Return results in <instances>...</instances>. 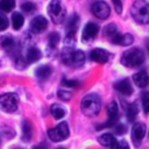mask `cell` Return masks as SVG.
<instances>
[{"instance_id": "obj_22", "label": "cell", "mask_w": 149, "mask_h": 149, "mask_svg": "<svg viewBox=\"0 0 149 149\" xmlns=\"http://www.w3.org/2000/svg\"><path fill=\"white\" fill-rule=\"evenodd\" d=\"M78 24H79V17L77 14H72L71 17L68 20V23H66V30L68 33H76L77 28H78Z\"/></svg>"}, {"instance_id": "obj_32", "label": "cell", "mask_w": 149, "mask_h": 149, "mask_svg": "<svg viewBox=\"0 0 149 149\" xmlns=\"http://www.w3.org/2000/svg\"><path fill=\"white\" fill-rule=\"evenodd\" d=\"M21 8H22V10L23 12H26V13H31V12H34L35 10V3H33V2H30V1H28V2H24V3H22V6H21Z\"/></svg>"}, {"instance_id": "obj_5", "label": "cell", "mask_w": 149, "mask_h": 149, "mask_svg": "<svg viewBox=\"0 0 149 149\" xmlns=\"http://www.w3.org/2000/svg\"><path fill=\"white\" fill-rule=\"evenodd\" d=\"M48 14L55 24H61L66 15V9L62 0H50L48 5Z\"/></svg>"}, {"instance_id": "obj_15", "label": "cell", "mask_w": 149, "mask_h": 149, "mask_svg": "<svg viewBox=\"0 0 149 149\" xmlns=\"http://www.w3.org/2000/svg\"><path fill=\"white\" fill-rule=\"evenodd\" d=\"M98 141L101 146H104L106 148H109V149H115L116 146H118V142H119L112 134H108V133L100 135L98 137Z\"/></svg>"}, {"instance_id": "obj_6", "label": "cell", "mask_w": 149, "mask_h": 149, "mask_svg": "<svg viewBox=\"0 0 149 149\" xmlns=\"http://www.w3.org/2000/svg\"><path fill=\"white\" fill-rule=\"evenodd\" d=\"M69 134H70L69 126H68V123L65 121L58 123L55 128H50L48 130V136L54 142H61V141L68 139Z\"/></svg>"}, {"instance_id": "obj_20", "label": "cell", "mask_w": 149, "mask_h": 149, "mask_svg": "<svg viewBox=\"0 0 149 149\" xmlns=\"http://www.w3.org/2000/svg\"><path fill=\"white\" fill-rule=\"evenodd\" d=\"M51 72H52V69H51L49 65H41V66H38V68L36 69L35 74H36V77H37L38 79L45 80V79H48V78L50 77Z\"/></svg>"}, {"instance_id": "obj_18", "label": "cell", "mask_w": 149, "mask_h": 149, "mask_svg": "<svg viewBox=\"0 0 149 149\" xmlns=\"http://www.w3.org/2000/svg\"><path fill=\"white\" fill-rule=\"evenodd\" d=\"M0 44H1V47L6 50V51H13L14 50V48H15V41H14V38L12 37V36H9V35H3V36H1L0 37Z\"/></svg>"}, {"instance_id": "obj_41", "label": "cell", "mask_w": 149, "mask_h": 149, "mask_svg": "<svg viewBox=\"0 0 149 149\" xmlns=\"http://www.w3.org/2000/svg\"><path fill=\"white\" fill-rule=\"evenodd\" d=\"M58 149H64V148H58Z\"/></svg>"}, {"instance_id": "obj_17", "label": "cell", "mask_w": 149, "mask_h": 149, "mask_svg": "<svg viewBox=\"0 0 149 149\" xmlns=\"http://www.w3.org/2000/svg\"><path fill=\"white\" fill-rule=\"evenodd\" d=\"M133 80L135 83L136 86L139 87H146L149 85V74L146 72V71H140V72H136L134 76H133Z\"/></svg>"}, {"instance_id": "obj_34", "label": "cell", "mask_w": 149, "mask_h": 149, "mask_svg": "<svg viewBox=\"0 0 149 149\" xmlns=\"http://www.w3.org/2000/svg\"><path fill=\"white\" fill-rule=\"evenodd\" d=\"M142 107L144 113H149V92H147L142 98Z\"/></svg>"}, {"instance_id": "obj_31", "label": "cell", "mask_w": 149, "mask_h": 149, "mask_svg": "<svg viewBox=\"0 0 149 149\" xmlns=\"http://www.w3.org/2000/svg\"><path fill=\"white\" fill-rule=\"evenodd\" d=\"M65 43H66V47L72 48L73 43H76V33H68L65 37Z\"/></svg>"}, {"instance_id": "obj_19", "label": "cell", "mask_w": 149, "mask_h": 149, "mask_svg": "<svg viewBox=\"0 0 149 149\" xmlns=\"http://www.w3.org/2000/svg\"><path fill=\"white\" fill-rule=\"evenodd\" d=\"M42 54L40 51V49L35 48V47H30L28 48L27 50V55H26V61L28 63H34V62H37L40 58H41Z\"/></svg>"}, {"instance_id": "obj_40", "label": "cell", "mask_w": 149, "mask_h": 149, "mask_svg": "<svg viewBox=\"0 0 149 149\" xmlns=\"http://www.w3.org/2000/svg\"><path fill=\"white\" fill-rule=\"evenodd\" d=\"M14 149H22V148H14Z\"/></svg>"}, {"instance_id": "obj_8", "label": "cell", "mask_w": 149, "mask_h": 149, "mask_svg": "<svg viewBox=\"0 0 149 149\" xmlns=\"http://www.w3.org/2000/svg\"><path fill=\"white\" fill-rule=\"evenodd\" d=\"M107 115H108V119L105 123L100 125V126H97V129H102V128H107V127H114L118 122V119H119V107H118V104L115 101H111L107 106Z\"/></svg>"}, {"instance_id": "obj_33", "label": "cell", "mask_w": 149, "mask_h": 149, "mask_svg": "<svg viewBox=\"0 0 149 149\" xmlns=\"http://www.w3.org/2000/svg\"><path fill=\"white\" fill-rule=\"evenodd\" d=\"M7 27H8V19L3 13L0 12V31L7 29Z\"/></svg>"}, {"instance_id": "obj_14", "label": "cell", "mask_w": 149, "mask_h": 149, "mask_svg": "<svg viewBox=\"0 0 149 149\" xmlns=\"http://www.w3.org/2000/svg\"><path fill=\"white\" fill-rule=\"evenodd\" d=\"M114 88L123 95H130L133 93V86L127 78L118 80L116 83H114Z\"/></svg>"}, {"instance_id": "obj_16", "label": "cell", "mask_w": 149, "mask_h": 149, "mask_svg": "<svg viewBox=\"0 0 149 149\" xmlns=\"http://www.w3.org/2000/svg\"><path fill=\"white\" fill-rule=\"evenodd\" d=\"M134 38L130 34H119L116 33L112 38H111V42L114 43V44H119V45H130L133 43Z\"/></svg>"}, {"instance_id": "obj_4", "label": "cell", "mask_w": 149, "mask_h": 149, "mask_svg": "<svg viewBox=\"0 0 149 149\" xmlns=\"http://www.w3.org/2000/svg\"><path fill=\"white\" fill-rule=\"evenodd\" d=\"M144 62V54L139 48H133L123 52L121 57V63L127 68H136L140 66Z\"/></svg>"}, {"instance_id": "obj_9", "label": "cell", "mask_w": 149, "mask_h": 149, "mask_svg": "<svg viewBox=\"0 0 149 149\" xmlns=\"http://www.w3.org/2000/svg\"><path fill=\"white\" fill-rule=\"evenodd\" d=\"M91 12H92V14L95 17H98L100 20H105V19H107L109 16L111 9H109V6L105 1L98 0V1H95V2L92 3Z\"/></svg>"}, {"instance_id": "obj_23", "label": "cell", "mask_w": 149, "mask_h": 149, "mask_svg": "<svg viewBox=\"0 0 149 149\" xmlns=\"http://www.w3.org/2000/svg\"><path fill=\"white\" fill-rule=\"evenodd\" d=\"M31 135H33L31 123L28 120H24L23 125H22V140L27 142V141H29L31 139Z\"/></svg>"}, {"instance_id": "obj_2", "label": "cell", "mask_w": 149, "mask_h": 149, "mask_svg": "<svg viewBox=\"0 0 149 149\" xmlns=\"http://www.w3.org/2000/svg\"><path fill=\"white\" fill-rule=\"evenodd\" d=\"M62 62L69 66H81L85 62V54L81 50H74L73 48L65 47L61 52Z\"/></svg>"}, {"instance_id": "obj_35", "label": "cell", "mask_w": 149, "mask_h": 149, "mask_svg": "<svg viewBox=\"0 0 149 149\" xmlns=\"http://www.w3.org/2000/svg\"><path fill=\"white\" fill-rule=\"evenodd\" d=\"M126 132H127V128H126L125 125H122V123H120V125H115V133H116V134L122 135V134H125Z\"/></svg>"}, {"instance_id": "obj_3", "label": "cell", "mask_w": 149, "mask_h": 149, "mask_svg": "<svg viewBox=\"0 0 149 149\" xmlns=\"http://www.w3.org/2000/svg\"><path fill=\"white\" fill-rule=\"evenodd\" d=\"M130 13L133 19L141 24L149 23V3L146 0H136L133 2Z\"/></svg>"}, {"instance_id": "obj_7", "label": "cell", "mask_w": 149, "mask_h": 149, "mask_svg": "<svg viewBox=\"0 0 149 149\" xmlns=\"http://www.w3.org/2000/svg\"><path fill=\"white\" fill-rule=\"evenodd\" d=\"M19 99L14 93H3L0 95V108L3 112L13 113L17 109Z\"/></svg>"}, {"instance_id": "obj_11", "label": "cell", "mask_w": 149, "mask_h": 149, "mask_svg": "<svg viewBox=\"0 0 149 149\" xmlns=\"http://www.w3.org/2000/svg\"><path fill=\"white\" fill-rule=\"evenodd\" d=\"M98 31H99V26L95 24V23H93V22H88L84 27V29H83V34H81L83 42L88 43L92 40H94L95 36H97V34H98Z\"/></svg>"}, {"instance_id": "obj_25", "label": "cell", "mask_w": 149, "mask_h": 149, "mask_svg": "<svg viewBox=\"0 0 149 149\" xmlns=\"http://www.w3.org/2000/svg\"><path fill=\"white\" fill-rule=\"evenodd\" d=\"M116 33H118V28H116L115 23H109V24H107V26L104 28V35H105L106 37H108L109 40H111Z\"/></svg>"}, {"instance_id": "obj_21", "label": "cell", "mask_w": 149, "mask_h": 149, "mask_svg": "<svg viewBox=\"0 0 149 149\" xmlns=\"http://www.w3.org/2000/svg\"><path fill=\"white\" fill-rule=\"evenodd\" d=\"M50 113H51V115H52L55 119H62V118L65 115L66 111L64 109V107H63L62 105H59V104H54V105H51V107H50Z\"/></svg>"}, {"instance_id": "obj_29", "label": "cell", "mask_w": 149, "mask_h": 149, "mask_svg": "<svg viewBox=\"0 0 149 149\" xmlns=\"http://www.w3.org/2000/svg\"><path fill=\"white\" fill-rule=\"evenodd\" d=\"M57 95H58V98H59L61 100H63V101H69V100L71 99V97H72V93H71L70 91H68V90H58Z\"/></svg>"}, {"instance_id": "obj_39", "label": "cell", "mask_w": 149, "mask_h": 149, "mask_svg": "<svg viewBox=\"0 0 149 149\" xmlns=\"http://www.w3.org/2000/svg\"><path fill=\"white\" fill-rule=\"evenodd\" d=\"M147 48H148V50H149V40H148V43H147Z\"/></svg>"}, {"instance_id": "obj_37", "label": "cell", "mask_w": 149, "mask_h": 149, "mask_svg": "<svg viewBox=\"0 0 149 149\" xmlns=\"http://www.w3.org/2000/svg\"><path fill=\"white\" fill-rule=\"evenodd\" d=\"M115 149H129V144L126 140H121L118 142V146Z\"/></svg>"}, {"instance_id": "obj_28", "label": "cell", "mask_w": 149, "mask_h": 149, "mask_svg": "<svg viewBox=\"0 0 149 149\" xmlns=\"http://www.w3.org/2000/svg\"><path fill=\"white\" fill-rule=\"evenodd\" d=\"M59 34L58 33H51L48 36V41H49V47L50 48H56L57 43L59 42Z\"/></svg>"}, {"instance_id": "obj_30", "label": "cell", "mask_w": 149, "mask_h": 149, "mask_svg": "<svg viewBox=\"0 0 149 149\" xmlns=\"http://www.w3.org/2000/svg\"><path fill=\"white\" fill-rule=\"evenodd\" d=\"M62 85L65 86V87H69V88H76L80 84H79L78 80H74V79H63L62 80Z\"/></svg>"}, {"instance_id": "obj_13", "label": "cell", "mask_w": 149, "mask_h": 149, "mask_svg": "<svg viewBox=\"0 0 149 149\" xmlns=\"http://www.w3.org/2000/svg\"><path fill=\"white\" fill-rule=\"evenodd\" d=\"M47 26H48L47 19L42 15H37L30 22V30L35 34H38V33L44 31L47 29Z\"/></svg>"}, {"instance_id": "obj_38", "label": "cell", "mask_w": 149, "mask_h": 149, "mask_svg": "<svg viewBox=\"0 0 149 149\" xmlns=\"http://www.w3.org/2000/svg\"><path fill=\"white\" fill-rule=\"evenodd\" d=\"M36 149H45V148H44V147H37Z\"/></svg>"}, {"instance_id": "obj_24", "label": "cell", "mask_w": 149, "mask_h": 149, "mask_svg": "<svg viewBox=\"0 0 149 149\" xmlns=\"http://www.w3.org/2000/svg\"><path fill=\"white\" fill-rule=\"evenodd\" d=\"M23 22H24V17L22 14L20 13H13L12 15V24H13V28L15 30H19L22 28L23 26Z\"/></svg>"}, {"instance_id": "obj_27", "label": "cell", "mask_w": 149, "mask_h": 149, "mask_svg": "<svg viewBox=\"0 0 149 149\" xmlns=\"http://www.w3.org/2000/svg\"><path fill=\"white\" fill-rule=\"evenodd\" d=\"M15 7V0H0V9L2 12H10Z\"/></svg>"}, {"instance_id": "obj_10", "label": "cell", "mask_w": 149, "mask_h": 149, "mask_svg": "<svg viewBox=\"0 0 149 149\" xmlns=\"http://www.w3.org/2000/svg\"><path fill=\"white\" fill-rule=\"evenodd\" d=\"M146 135V125L142 122H136L132 128V140L135 144V147H139L141 144L142 139Z\"/></svg>"}, {"instance_id": "obj_12", "label": "cell", "mask_w": 149, "mask_h": 149, "mask_svg": "<svg viewBox=\"0 0 149 149\" xmlns=\"http://www.w3.org/2000/svg\"><path fill=\"white\" fill-rule=\"evenodd\" d=\"M111 57H112V55L108 51H106L105 49H101V48H95L90 52V58L93 62H97V63H100V64L107 63L111 59Z\"/></svg>"}, {"instance_id": "obj_1", "label": "cell", "mask_w": 149, "mask_h": 149, "mask_svg": "<svg viewBox=\"0 0 149 149\" xmlns=\"http://www.w3.org/2000/svg\"><path fill=\"white\" fill-rule=\"evenodd\" d=\"M101 108L100 97L95 93L86 94L80 101V109L86 116H95L99 114Z\"/></svg>"}, {"instance_id": "obj_36", "label": "cell", "mask_w": 149, "mask_h": 149, "mask_svg": "<svg viewBox=\"0 0 149 149\" xmlns=\"http://www.w3.org/2000/svg\"><path fill=\"white\" fill-rule=\"evenodd\" d=\"M112 1H113L115 12L118 14H121V12H122V2H121V0H112Z\"/></svg>"}, {"instance_id": "obj_26", "label": "cell", "mask_w": 149, "mask_h": 149, "mask_svg": "<svg viewBox=\"0 0 149 149\" xmlns=\"http://www.w3.org/2000/svg\"><path fill=\"white\" fill-rule=\"evenodd\" d=\"M137 112H139V109H137L136 104H130V105L127 107V118H128V120H129L130 122L135 120V118H136V115H137Z\"/></svg>"}]
</instances>
